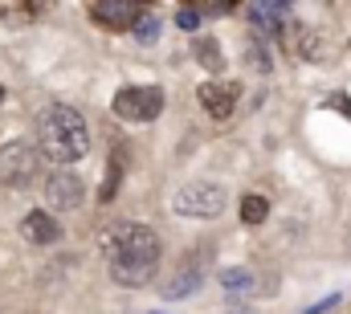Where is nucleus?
Returning <instances> with one entry per match:
<instances>
[{
  "mask_svg": "<svg viewBox=\"0 0 351 314\" xmlns=\"http://www.w3.org/2000/svg\"><path fill=\"white\" fill-rule=\"evenodd\" d=\"M225 188L213 180H192L172 196V208L180 217H221L225 213Z\"/></svg>",
  "mask_w": 351,
  "mask_h": 314,
  "instance_id": "nucleus-3",
  "label": "nucleus"
},
{
  "mask_svg": "<svg viewBox=\"0 0 351 314\" xmlns=\"http://www.w3.org/2000/svg\"><path fill=\"white\" fill-rule=\"evenodd\" d=\"M21 233L29 237L33 245H53V241L62 237V225H58L45 208H37V213H29V217L21 221Z\"/></svg>",
  "mask_w": 351,
  "mask_h": 314,
  "instance_id": "nucleus-10",
  "label": "nucleus"
},
{
  "mask_svg": "<svg viewBox=\"0 0 351 314\" xmlns=\"http://www.w3.org/2000/svg\"><path fill=\"white\" fill-rule=\"evenodd\" d=\"M331 106H335V110H343V114L351 119V102L343 98V94H335V98H331Z\"/></svg>",
  "mask_w": 351,
  "mask_h": 314,
  "instance_id": "nucleus-21",
  "label": "nucleus"
},
{
  "mask_svg": "<svg viewBox=\"0 0 351 314\" xmlns=\"http://www.w3.org/2000/svg\"><path fill=\"white\" fill-rule=\"evenodd\" d=\"M196 98H200V106H204L217 123H225V119L237 110V102H241V82H204V86L196 90Z\"/></svg>",
  "mask_w": 351,
  "mask_h": 314,
  "instance_id": "nucleus-7",
  "label": "nucleus"
},
{
  "mask_svg": "<svg viewBox=\"0 0 351 314\" xmlns=\"http://www.w3.org/2000/svg\"><path fill=\"white\" fill-rule=\"evenodd\" d=\"M200 278H204V269H200V265H192V261H184V269L176 274L168 286H164V298H184V294H192V290L200 286Z\"/></svg>",
  "mask_w": 351,
  "mask_h": 314,
  "instance_id": "nucleus-11",
  "label": "nucleus"
},
{
  "mask_svg": "<svg viewBox=\"0 0 351 314\" xmlns=\"http://www.w3.org/2000/svg\"><path fill=\"white\" fill-rule=\"evenodd\" d=\"M164 110V90L160 86H123L114 94V114L127 123H152Z\"/></svg>",
  "mask_w": 351,
  "mask_h": 314,
  "instance_id": "nucleus-5",
  "label": "nucleus"
},
{
  "mask_svg": "<svg viewBox=\"0 0 351 314\" xmlns=\"http://www.w3.org/2000/svg\"><path fill=\"white\" fill-rule=\"evenodd\" d=\"M131 29H135V41H139V45H152V41L160 37V29H164V21H160L156 12H139V21H135Z\"/></svg>",
  "mask_w": 351,
  "mask_h": 314,
  "instance_id": "nucleus-15",
  "label": "nucleus"
},
{
  "mask_svg": "<svg viewBox=\"0 0 351 314\" xmlns=\"http://www.w3.org/2000/svg\"><path fill=\"white\" fill-rule=\"evenodd\" d=\"M0 102H4V86H0Z\"/></svg>",
  "mask_w": 351,
  "mask_h": 314,
  "instance_id": "nucleus-22",
  "label": "nucleus"
},
{
  "mask_svg": "<svg viewBox=\"0 0 351 314\" xmlns=\"http://www.w3.org/2000/svg\"><path fill=\"white\" fill-rule=\"evenodd\" d=\"M102 241V253H106V265H110V278L119 286H143L156 278L160 269V237L152 233L147 225H135V221H119L110 225Z\"/></svg>",
  "mask_w": 351,
  "mask_h": 314,
  "instance_id": "nucleus-1",
  "label": "nucleus"
},
{
  "mask_svg": "<svg viewBox=\"0 0 351 314\" xmlns=\"http://www.w3.org/2000/svg\"><path fill=\"white\" fill-rule=\"evenodd\" d=\"M250 16H254V25L262 29V33H286V21H290V4H282V0H262V4H250Z\"/></svg>",
  "mask_w": 351,
  "mask_h": 314,
  "instance_id": "nucleus-9",
  "label": "nucleus"
},
{
  "mask_svg": "<svg viewBox=\"0 0 351 314\" xmlns=\"http://www.w3.org/2000/svg\"><path fill=\"white\" fill-rule=\"evenodd\" d=\"M265 217H269V200L265 196H245L241 200V221L245 225H262Z\"/></svg>",
  "mask_w": 351,
  "mask_h": 314,
  "instance_id": "nucleus-16",
  "label": "nucleus"
},
{
  "mask_svg": "<svg viewBox=\"0 0 351 314\" xmlns=\"http://www.w3.org/2000/svg\"><path fill=\"white\" fill-rule=\"evenodd\" d=\"M82 200H86V184H82L74 171H53V176L45 180V204H49V208L74 213V208H82Z\"/></svg>",
  "mask_w": 351,
  "mask_h": 314,
  "instance_id": "nucleus-6",
  "label": "nucleus"
},
{
  "mask_svg": "<svg viewBox=\"0 0 351 314\" xmlns=\"http://www.w3.org/2000/svg\"><path fill=\"white\" fill-rule=\"evenodd\" d=\"M37 139H41V156L53 159V163H78L86 159L90 152V131H86V119L74 110V106H45L41 119H37Z\"/></svg>",
  "mask_w": 351,
  "mask_h": 314,
  "instance_id": "nucleus-2",
  "label": "nucleus"
},
{
  "mask_svg": "<svg viewBox=\"0 0 351 314\" xmlns=\"http://www.w3.org/2000/svg\"><path fill=\"white\" fill-rule=\"evenodd\" d=\"M176 25H180V29H188V33H192V29H200V12H196V8H188V4H184V8H176Z\"/></svg>",
  "mask_w": 351,
  "mask_h": 314,
  "instance_id": "nucleus-19",
  "label": "nucleus"
},
{
  "mask_svg": "<svg viewBox=\"0 0 351 314\" xmlns=\"http://www.w3.org/2000/svg\"><path fill=\"white\" fill-rule=\"evenodd\" d=\"M192 58L204 66V70H225V58H221V45L213 41V37H192Z\"/></svg>",
  "mask_w": 351,
  "mask_h": 314,
  "instance_id": "nucleus-12",
  "label": "nucleus"
},
{
  "mask_svg": "<svg viewBox=\"0 0 351 314\" xmlns=\"http://www.w3.org/2000/svg\"><path fill=\"white\" fill-rule=\"evenodd\" d=\"M123 147H114V156H110V167H106V180H102V192H98V200L102 204H110L114 196H119V180H123Z\"/></svg>",
  "mask_w": 351,
  "mask_h": 314,
  "instance_id": "nucleus-13",
  "label": "nucleus"
},
{
  "mask_svg": "<svg viewBox=\"0 0 351 314\" xmlns=\"http://www.w3.org/2000/svg\"><path fill=\"white\" fill-rule=\"evenodd\" d=\"M139 4H131V0H94L90 4V16L102 25V29H110V33H123V29H131L135 21H139Z\"/></svg>",
  "mask_w": 351,
  "mask_h": 314,
  "instance_id": "nucleus-8",
  "label": "nucleus"
},
{
  "mask_svg": "<svg viewBox=\"0 0 351 314\" xmlns=\"http://www.w3.org/2000/svg\"><path fill=\"white\" fill-rule=\"evenodd\" d=\"M339 302H343V298H339V294H327V298H323V302H315V306H311V311H302V314H331V311H335V306H339Z\"/></svg>",
  "mask_w": 351,
  "mask_h": 314,
  "instance_id": "nucleus-20",
  "label": "nucleus"
},
{
  "mask_svg": "<svg viewBox=\"0 0 351 314\" xmlns=\"http://www.w3.org/2000/svg\"><path fill=\"white\" fill-rule=\"evenodd\" d=\"M298 33H302V37H298V53H302L306 62H319V58H323V45L315 41V29H298Z\"/></svg>",
  "mask_w": 351,
  "mask_h": 314,
  "instance_id": "nucleus-17",
  "label": "nucleus"
},
{
  "mask_svg": "<svg viewBox=\"0 0 351 314\" xmlns=\"http://www.w3.org/2000/svg\"><path fill=\"white\" fill-rule=\"evenodd\" d=\"M41 171V152L25 139H12L0 147V184L8 188H29Z\"/></svg>",
  "mask_w": 351,
  "mask_h": 314,
  "instance_id": "nucleus-4",
  "label": "nucleus"
},
{
  "mask_svg": "<svg viewBox=\"0 0 351 314\" xmlns=\"http://www.w3.org/2000/svg\"><path fill=\"white\" fill-rule=\"evenodd\" d=\"M245 62H250L254 70H262V74H269V53H265V45H262V41H258V45H254V41L245 45Z\"/></svg>",
  "mask_w": 351,
  "mask_h": 314,
  "instance_id": "nucleus-18",
  "label": "nucleus"
},
{
  "mask_svg": "<svg viewBox=\"0 0 351 314\" xmlns=\"http://www.w3.org/2000/svg\"><path fill=\"white\" fill-rule=\"evenodd\" d=\"M221 286H225V294L241 298V294L254 290V274H250V269H225V274H221Z\"/></svg>",
  "mask_w": 351,
  "mask_h": 314,
  "instance_id": "nucleus-14",
  "label": "nucleus"
}]
</instances>
